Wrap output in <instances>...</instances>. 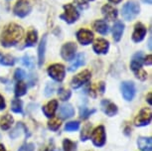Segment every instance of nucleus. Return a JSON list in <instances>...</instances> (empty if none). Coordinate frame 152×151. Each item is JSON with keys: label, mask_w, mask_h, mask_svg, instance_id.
<instances>
[{"label": "nucleus", "mask_w": 152, "mask_h": 151, "mask_svg": "<svg viewBox=\"0 0 152 151\" xmlns=\"http://www.w3.org/2000/svg\"><path fill=\"white\" fill-rule=\"evenodd\" d=\"M11 110L15 113H22L23 112V102L21 99L14 98L11 102Z\"/></svg>", "instance_id": "obj_29"}, {"label": "nucleus", "mask_w": 152, "mask_h": 151, "mask_svg": "<svg viewBox=\"0 0 152 151\" xmlns=\"http://www.w3.org/2000/svg\"><path fill=\"white\" fill-rule=\"evenodd\" d=\"M54 92H55V85L52 84V82H49V84L46 85L45 89V96H52Z\"/></svg>", "instance_id": "obj_37"}, {"label": "nucleus", "mask_w": 152, "mask_h": 151, "mask_svg": "<svg viewBox=\"0 0 152 151\" xmlns=\"http://www.w3.org/2000/svg\"><path fill=\"white\" fill-rule=\"evenodd\" d=\"M76 3L78 4V6H80L81 8H85L88 6V3L90 1H93V0H75Z\"/></svg>", "instance_id": "obj_41"}, {"label": "nucleus", "mask_w": 152, "mask_h": 151, "mask_svg": "<svg viewBox=\"0 0 152 151\" xmlns=\"http://www.w3.org/2000/svg\"><path fill=\"white\" fill-rule=\"evenodd\" d=\"M31 10H32V7H31V5L28 3L27 1H25V0H20V1H18L15 4L13 11H14V13H15V15L20 17V18H24V17H26L27 15H29Z\"/></svg>", "instance_id": "obj_9"}, {"label": "nucleus", "mask_w": 152, "mask_h": 151, "mask_svg": "<svg viewBox=\"0 0 152 151\" xmlns=\"http://www.w3.org/2000/svg\"><path fill=\"white\" fill-rule=\"evenodd\" d=\"M137 145L141 151H151L152 139L151 137H139L137 140Z\"/></svg>", "instance_id": "obj_23"}, {"label": "nucleus", "mask_w": 152, "mask_h": 151, "mask_svg": "<svg viewBox=\"0 0 152 151\" xmlns=\"http://www.w3.org/2000/svg\"><path fill=\"white\" fill-rule=\"evenodd\" d=\"M37 41H38V33H37L36 30H30L28 31L27 33V37H26V47H32L36 44Z\"/></svg>", "instance_id": "obj_25"}, {"label": "nucleus", "mask_w": 152, "mask_h": 151, "mask_svg": "<svg viewBox=\"0 0 152 151\" xmlns=\"http://www.w3.org/2000/svg\"><path fill=\"white\" fill-rule=\"evenodd\" d=\"M76 51H77V45L75 43L73 42L66 43L61 49V56L65 61L70 62L76 56Z\"/></svg>", "instance_id": "obj_10"}, {"label": "nucleus", "mask_w": 152, "mask_h": 151, "mask_svg": "<svg viewBox=\"0 0 152 151\" xmlns=\"http://www.w3.org/2000/svg\"><path fill=\"white\" fill-rule=\"evenodd\" d=\"M110 48V43L104 39H97L94 41L93 45V49L96 54H107Z\"/></svg>", "instance_id": "obj_14"}, {"label": "nucleus", "mask_w": 152, "mask_h": 151, "mask_svg": "<svg viewBox=\"0 0 152 151\" xmlns=\"http://www.w3.org/2000/svg\"><path fill=\"white\" fill-rule=\"evenodd\" d=\"M22 60V64L24 65L25 67H27L28 69L32 70L34 67H35V61H34V58L31 57L30 55H25Z\"/></svg>", "instance_id": "obj_31"}, {"label": "nucleus", "mask_w": 152, "mask_h": 151, "mask_svg": "<svg viewBox=\"0 0 152 151\" xmlns=\"http://www.w3.org/2000/svg\"><path fill=\"white\" fill-rule=\"evenodd\" d=\"M74 61L73 63L71 64V66L69 67V71L70 72H75L78 68H80L81 66H84L85 65V54H79V55H77V57H75V58L73 59Z\"/></svg>", "instance_id": "obj_21"}, {"label": "nucleus", "mask_w": 152, "mask_h": 151, "mask_svg": "<svg viewBox=\"0 0 152 151\" xmlns=\"http://www.w3.org/2000/svg\"><path fill=\"white\" fill-rule=\"evenodd\" d=\"M143 63H145L146 65H151V63H152V56L151 55L146 56L145 59H144V61H143Z\"/></svg>", "instance_id": "obj_43"}, {"label": "nucleus", "mask_w": 152, "mask_h": 151, "mask_svg": "<svg viewBox=\"0 0 152 151\" xmlns=\"http://www.w3.org/2000/svg\"><path fill=\"white\" fill-rule=\"evenodd\" d=\"M15 64V59L11 55H7V54L0 53V65L6 67H11Z\"/></svg>", "instance_id": "obj_27"}, {"label": "nucleus", "mask_w": 152, "mask_h": 151, "mask_svg": "<svg viewBox=\"0 0 152 151\" xmlns=\"http://www.w3.org/2000/svg\"><path fill=\"white\" fill-rule=\"evenodd\" d=\"M146 33H147V30H146V27L143 25L142 23H137L134 26V31L132 34V40L135 43L141 42L144 37L146 36Z\"/></svg>", "instance_id": "obj_13"}, {"label": "nucleus", "mask_w": 152, "mask_h": 151, "mask_svg": "<svg viewBox=\"0 0 152 151\" xmlns=\"http://www.w3.org/2000/svg\"><path fill=\"white\" fill-rule=\"evenodd\" d=\"M91 131H93V126H91V123L85 124V126L83 127L82 132H81V140L82 141L88 140V139L91 137Z\"/></svg>", "instance_id": "obj_28"}, {"label": "nucleus", "mask_w": 152, "mask_h": 151, "mask_svg": "<svg viewBox=\"0 0 152 151\" xmlns=\"http://www.w3.org/2000/svg\"><path fill=\"white\" fill-rule=\"evenodd\" d=\"M88 151H91V150H88Z\"/></svg>", "instance_id": "obj_48"}, {"label": "nucleus", "mask_w": 152, "mask_h": 151, "mask_svg": "<svg viewBox=\"0 0 152 151\" xmlns=\"http://www.w3.org/2000/svg\"><path fill=\"white\" fill-rule=\"evenodd\" d=\"M100 107L102 109L107 116H114L118 112V109L113 101H110V99H104L100 102Z\"/></svg>", "instance_id": "obj_12"}, {"label": "nucleus", "mask_w": 152, "mask_h": 151, "mask_svg": "<svg viewBox=\"0 0 152 151\" xmlns=\"http://www.w3.org/2000/svg\"><path fill=\"white\" fill-rule=\"evenodd\" d=\"M14 118L10 115H5L0 118V128L2 130H8L12 126Z\"/></svg>", "instance_id": "obj_24"}, {"label": "nucleus", "mask_w": 152, "mask_h": 151, "mask_svg": "<svg viewBox=\"0 0 152 151\" xmlns=\"http://www.w3.org/2000/svg\"><path fill=\"white\" fill-rule=\"evenodd\" d=\"M94 28L97 33L102 34V35H107L110 31V27H108L107 23L104 20H96L94 23Z\"/></svg>", "instance_id": "obj_22"}, {"label": "nucleus", "mask_w": 152, "mask_h": 151, "mask_svg": "<svg viewBox=\"0 0 152 151\" xmlns=\"http://www.w3.org/2000/svg\"><path fill=\"white\" fill-rule=\"evenodd\" d=\"M63 148L64 151H77V144L71 139L66 138L63 141Z\"/></svg>", "instance_id": "obj_32"}, {"label": "nucleus", "mask_w": 152, "mask_h": 151, "mask_svg": "<svg viewBox=\"0 0 152 151\" xmlns=\"http://www.w3.org/2000/svg\"><path fill=\"white\" fill-rule=\"evenodd\" d=\"M140 7L136 2H127L126 4L123 5L121 15L123 19L126 21H131L139 14Z\"/></svg>", "instance_id": "obj_2"}, {"label": "nucleus", "mask_w": 152, "mask_h": 151, "mask_svg": "<svg viewBox=\"0 0 152 151\" xmlns=\"http://www.w3.org/2000/svg\"><path fill=\"white\" fill-rule=\"evenodd\" d=\"M46 45H47V35H44V37L41 40V43L38 48V63L39 67H42L45 61V52H46Z\"/></svg>", "instance_id": "obj_19"}, {"label": "nucleus", "mask_w": 152, "mask_h": 151, "mask_svg": "<svg viewBox=\"0 0 152 151\" xmlns=\"http://www.w3.org/2000/svg\"><path fill=\"white\" fill-rule=\"evenodd\" d=\"M152 119V112L149 107H144L139 112L137 116L134 119V124L136 126H145L151 122Z\"/></svg>", "instance_id": "obj_7"}, {"label": "nucleus", "mask_w": 152, "mask_h": 151, "mask_svg": "<svg viewBox=\"0 0 152 151\" xmlns=\"http://www.w3.org/2000/svg\"><path fill=\"white\" fill-rule=\"evenodd\" d=\"M104 93V82H99V84L91 85L90 87V95L94 98H96L99 95H102Z\"/></svg>", "instance_id": "obj_26"}, {"label": "nucleus", "mask_w": 152, "mask_h": 151, "mask_svg": "<svg viewBox=\"0 0 152 151\" xmlns=\"http://www.w3.org/2000/svg\"><path fill=\"white\" fill-rule=\"evenodd\" d=\"M94 112H96V109H88V107H82L81 109H80V115H81L82 119H87Z\"/></svg>", "instance_id": "obj_34"}, {"label": "nucleus", "mask_w": 152, "mask_h": 151, "mask_svg": "<svg viewBox=\"0 0 152 151\" xmlns=\"http://www.w3.org/2000/svg\"><path fill=\"white\" fill-rule=\"evenodd\" d=\"M110 2H111V3H113V4H117V3H119V2H121L122 0H108Z\"/></svg>", "instance_id": "obj_44"}, {"label": "nucleus", "mask_w": 152, "mask_h": 151, "mask_svg": "<svg viewBox=\"0 0 152 151\" xmlns=\"http://www.w3.org/2000/svg\"><path fill=\"white\" fill-rule=\"evenodd\" d=\"M6 109V102H5L4 98L0 95V110H3Z\"/></svg>", "instance_id": "obj_42"}, {"label": "nucleus", "mask_w": 152, "mask_h": 151, "mask_svg": "<svg viewBox=\"0 0 152 151\" xmlns=\"http://www.w3.org/2000/svg\"><path fill=\"white\" fill-rule=\"evenodd\" d=\"M65 12L61 15V19H63L64 21H66L69 24L75 23L77 20L79 19L80 13L78 12L77 8L72 4H67L64 6Z\"/></svg>", "instance_id": "obj_4"}, {"label": "nucleus", "mask_w": 152, "mask_h": 151, "mask_svg": "<svg viewBox=\"0 0 152 151\" xmlns=\"http://www.w3.org/2000/svg\"><path fill=\"white\" fill-rule=\"evenodd\" d=\"M23 37V29L21 26L14 23H11L5 27L2 31L0 42L1 45L4 47H12L15 46L22 40Z\"/></svg>", "instance_id": "obj_1"}, {"label": "nucleus", "mask_w": 152, "mask_h": 151, "mask_svg": "<svg viewBox=\"0 0 152 151\" xmlns=\"http://www.w3.org/2000/svg\"><path fill=\"white\" fill-rule=\"evenodd\" d=\"M102 12L104 18L108 20V21H113L117 17V10L114 7L111 6V5H108V4L104 5V6L102 8Z\"/></svg>", "instance_id": "obj_18"}, {"label": "nucleus", "mask_w": 152, "mask_h": 151, "mask_svg": "<svg viewBox=\"0 0 152 151\" xmlns=\"http://www.w3.org/2000/svg\"><path fill=\"white\" fill-rule=\"evenodd\" d=\"M120 90H121V93L122 96L125 101H131L135 96V85L132 82H121V85H120Z\"/></svg>", "instance_id": "obj_8"}, {"label": "nucleus", "mask_w": 152, "mask_h": 151, "mask_svg": "<svg viewBox=\"0 0 152 151\" xmlns=\"http://www.w3.org/2000/svg\"><path fill=\"white\" fill-rule=\"evenodd\" d=\"M59 115L63 119H68L73 117L75 115V109L70 104H64L60 107L59 109Z\"/></svg>", "instance_id": "obj_16"}, {"label": "nucleus", "mask_w": 152, "mask_h": 151, "mask_svg": "<svg viewBox=\"0 0 152 151\" xmlns=\"http://www.w3.org/2000/svg\"><path fill=\"white\" fill-rule=\"evenodd\" d=\"M91 72L88 70H85L83 72L79 73L78 75H76L72 79V82H71V87L73 89L77 90V89H80L81 87H83L85 84L91 80Z\"/></svg>", "instance_id": "obj_6"}, {"label": "nucleus", "mask_w": 152, "mask_h": 151, "mask_svg": "<svg viewBox=\"0 0 152 151\" xmlns=\"http://www.w3.org/2000/svg\"><path fill=\"white\" fill-rule=\"evenodd\" d=\"M34 149H35V146L33 143H25L19 148L18 151H34Z\"/></svg>", "instance_id": "obj_40"}, {"label": "nucleus", "mask_w": 152, "mask_h": 151, "mask_svg": "<svg viewBox=\"0 0 152 151\" xmlns=\"http://www.w3.org/2000/svg\"><path fill=\"white\" fill-rule=\"evenodd\" d=\"M135 73V76L137 79H139L140 81H144V80L147 79V73L145 72V71H143L142 69H140L138 71H136Z\"/></svg>", "instance_id": "obj_39"}, {"label": "nucleus", "mask_w": 152, "mask_h": 151, "mask_svg": "<svg viewBox=\"0 0 152 151\" xmlns=\"http://www.w3.org/2000/svg\"><path fill=\"white\" fill-rule=\"evenodd\" d=\"M25 76H26V73H25L22 69H17L15 71V73H14V78H15V80H17L18 82L22 81V80L25 78Z\"/></svg>", "instance_id": "obj_38"}, {"label": "nucleus", "mask_w": 152, "mask_h": 151, "mask_svg": "<svg viewBox=\"0 0 152 151\" xmlns=\"http://www.w3.org/2000/svg\"><path fill=\"white\" fill-rule=\"evenodd\" d=\"M0 151H6L5 147L3 146V144H0Z\"/></svg>", "instance_id": "obj_47"}, {"label": "nucleus", "mask_w": 152, "mask_h": 151, "mask_svg": "<svg viewBox=\"0 0 152 151\" xmlns=\"http://www.w3.org/2000/svg\"><path fill=\"white\" fill-rule=\"evenodd\" d=\"M77 39L84 46L91 44L94 40V34L91 30L88 29H81L77 32Z\"/></svg>", "instance_id": "obj_11"}, {"label": "nucleus", "mask_w": 152, "mask_h": 151, "mask_svg": "<svg viewBox=\"0 0 152 151\" xmlns=\"http://www.w3.org/2000/svg\"><path fill=\"white\" fill-rule=\"evenodd\" d=\"M123 31H124V24L120 21H117L114 23L113 27V40L115 42H118L122 37Z\"/></svg>", "instance_id": "obj_20"}, {"label": "nucleus", "mask_w": 152, "mask_h": 151, "mask_svg": "<svg viewBox=\"0 0 152 151\" xmlns=\"http://www.w3.org/2000/svg\"><path fill=\"white\" fill-rule=\"evenodd\" d=\"M143 2H144V3H146V4H149L150 5L151 3H152V0H142Z\"/></svg>", "instance_id": "obj_46"}, {"label": "nucleus", "mask_w": 152, "mask_h": 151, "mask_svg": "<svg viewBox=\"0 0 152 151\" xmlns=\"http://www.w3.org/2000/svg\"><path fill=\"white\" fill-rule=\"evenodd\" d=\"M80 128V123L78 121H71V122H68L66 123L65 125V130L66 131H69V132H72V131H76Z\"/></svg>", "instance_id": "obj_36"}, {"label": "nucleus", "mask_w": 152, "mask_h": 151, "mask_svg": "<svg viewBox=\"0 0 152 151\" xmlns=\"http://www.w3.org/2000/svg\"><path fill=\"white\" fill-rule=\"evenodd\" d=\"M48 75L56 82H62L65 79L66 69L61 64H54L51 65L47 70Z\"/></svg>", "instance_id": "obj_5"}, {"label": "nucleus", "mask_w": 152, "mask_h": 151, "mask_svg": "<svg viewBox=\"0 0 152 151\" xmlns=\"http://www.w3.org/2000/svg\"><path fill=\"white\" fill-rule=\"evenodd\" d=\"M62 122L58 118H52L50 121L48 122V127L49 129L53 130V131H57L60 127H61Z\"/></svg>", "instance_id": "obj_33"}, {"label": "nucleus", "mask_w": 152, "mask_h": 151, "mask_svg": "<svg viewBox=\"0 0 152 151\" xmlns=\"http://www.w3.org/2000/svg\"><path fill=\"white\" fill-rule=\"evenodd\" d=\"M91 141L93 144L96 147H102L107 141V135H105V129L102 125L97 126L96 129L91 131Z\"/></svg>", "instance_id": "obj_3"}, {"label": "nucleus", "mask_w": 152, "mask_h": 151, "mask_svg": "<svg viewBox=\"0 0 152 151\" xmlns=\"http://www.w3.org/2000/svg\"><path fill=\"white\" fill-rule=\"evenodd\" d=\"M57 109H58V101H57L56 99H53V101H49L47 104H45L44 107H42L43 113L49 118L53 117V116L55 115Z\"/></svg>", "instance_id": "obj_15"}, {"label": "nucleus", "mask_w": 152, "mask_h": 151, "mask_svg": "<svg viewBox=\"0 0 152 151\" xmlns=\"http://www.w3.org/2000/svg\"><path fill=\"white\" fill-rule=\"evenodd\" d=\"M58 95H59V98L61 101H68V99H70L71 96H72V93L70 92V90H65V89H63V88H61V89H59V90H58Z\"/></svg>", "instance_id": "obj_35"}, {"label": "nucleus", "mask_w": 152, "mask_h": 151, "mask_svg": "<svg viewBox=\"0 0 152 151\" xmlns=\"http://www.w3.org/2000/svg\"><path fill=\"white\" fill-rule=\"evenodd\" d=\"M143 61H144V57H143L142 52L136 53L135 55L132 57V60H131V63H130L131 70H132L133 72H136V71L142 69Z\"/></svg>", "instance_id": "obj_17"}, {"label": "nucleus", "mask_w": 152, "mask_h": 151, "mask_svg": "<svg viewBox=\"0 0 152 151\" xmlns=\"http://www.w3.org/2000/svg\"><path fill=\"white\" fill-rule=\"evenodd\" d=\"M27 92V85L25 82H23L22 81L18 82V84L16 85L15 87V96L17 98H20V96H24Z\"/></svg>", "instance_id": "obj_30"}, {"label": "nucleus", "mask_w": 152, "mask_h": 151, "mask_svg": "<svg viewBox=\"0 0 152 151\" xmlns=\"http://www.w3.org/2000/svg\"><path fill=\"white\" fill-rule=\"evenodd\" d=\"M147 101H148V104H152V101H151V93H149L148 96H147Z\"/></svg>", "instance_id": "obj_45"}]
</instances>
